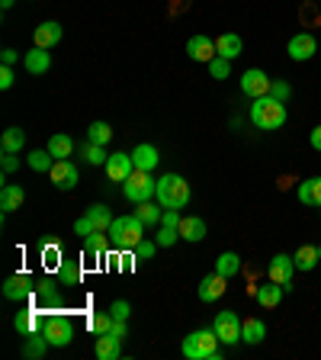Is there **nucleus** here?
I'll use <instances>...</instances> for the list:
<instances>
[{"instance_id": "19", "label": "nucleus", "mask_w": 321, "mask_h": 360, "mask_svg": "<svg viewBox=\"0 0 321 360\" xmlns=\"http://www.w3.org/2000/svg\"><path fill=\"white\" fill-rule=\"evenodd\" d=\"M39 319H42V309H39V305H29V309H23V312L13 315V328H17L19 334H32V332L42 328Z\"/></svg>"}, {"instance_id": "4", "label": "nucleus", "mask_w": 321, "mask_h": 360, "mask_svg": "<svg viewBox=\"0 0 321 360\" xmlns=\"http://www.w3.org/2000/svg\"><path fill=\"white\" fill-rule=\"evenodd\" d=\"M180 351L186 360H219V334L215 328H200V332L186 334Z\"/></svg>"}, {"instance_id": "52", "label": "nucleus", "mask_w": 321, "mask_h": 360, "mask_svg": "<svg viewBox=\"0 0 321 360\" xmlns=\"http://www.w3.org/2000/svg\"><path fill=\"white\" fill-rule=\"evenodd\" d=\"M17 58H19L17 48H3V52H0V61H3V65H17Z\"/></svg>"}, {"instance_id": "33", "label": "nucleus", "mask_w": 321, "mask_h": 360, "mask_svg": "<svg viewBox=\"0 0 321 360\" xmlns=\"http://www.w3.org/2000/svg\"><path fill=\"white\" fill-rule=\"evenodd\" d=\"M266 338V325L260 319H248V322L241 325V341L244 344H260Z\"/></svg>"}, {"instance_id": "17", "label": "nucleus", "mask_w": 321, "mask_h": 360, "mask_svg": "<svg viewBox=\"0 0 321 360\" xmlns=\"http://www.w3.org/2000/svg\"><path fill=\"white\" fill-rule=\"evenodd\" d=\"M61 23H55V19H46V23H39L36 32H32V42H36L39 48H55L58 42H61Z\"/></svg>"}, {"instance_id": "51", "label": "nucleus", "mask_w": 321, "mask_h": 360, "mask_svg": "<svg viewBox=\"0 0 321 360\" xmlns=\"http://www.w3.org/2000/svg\"><path fill=\"white\" fill-rule=\"evenodd\" d=\"M0 167H3V174H13V171L19 167L17 155H10V151H3V161H0Z\"/></svg>"}, {"instance_id": "32", "label": "nucleus", "mask_w": 321, "mask_h": 360, "mask_svg": "<svg viewBox=\"0 0 321 360\" xmlns=\"http://www.w3.org/2000/svg\"><path fill=\"white\" fill-rule=\"evenodd\" d=\"M48 151L55 155V161H64V158L74 155V142L71 135H64V132H55L52 139H48Z\"/></svg>"}, {"instance_id": "47", "label": "nucleus", "mask_w": 321, "mask_h": 360, "mask_svg": "<svg viewBox=\"0 0 321 360\" xmlns=\"http://www.w3.org/2000/svg\"><path fill=\"white\" fill-rule=\"evenodd\" d=\"M110 312H113V319H119V322H126L128 312H132V305H128L126 299H116V303L110 305Z\"/></svg>"}, {"instance_id": "46", "label": "nucleus", "mask_w": 321, "mask_h": 360, "mask_svg": "<svg viewBox=\"0 0 321 360\" xmlns=\"http://www.w3.org/2000/svg\"><path fill=\"white\" fill-rule=\"evenodd\" d=\"M74 231H77V235H81V238H87V235H93V231H97V225H93V222H90V216L84 213L81 219L74 222Z\"/></svg>"}, {"instance_id": "42", "label": "nucleus", "mask_w": 321, "mask_h": 360, "mask_svg": "<svg viewBox=\"0 0 321 360\" xmlns=\"http://www.w3.org/2000/svg\"><path fill=\"white\" fill-rule=\"evenodd\" d=\"M113 322H116V319H113V312L90 315V332H93V334H106V332L113 328Z\"/></svg>"}, {"instance_id": "49", "label": "nucleus", "mask_w": 321, "mask_h": 360, "mask_svg": "<svg viewBox=\"0 0 321 360\" xmlns=\"http://www.w3.org/2000/svg\"><path fill=\"white\" fill-rule=\"evenodd\" d=\"M180 209H164V216H161V225H171V229H180Z\"/></svg>"}, {"instance_id": "29", "label": "nucleus", "mask_w": 321, "mask_h": 360, "mask_svg": "<svg viewBox=\"0 0 321 360\" xmlns=\"http://www.w3.org/2000/svg\"><path fill=\"white\" fill-rule=\"evenodd\" d=\"M23 145H26V132L19 129V126H10V129H3V139H0V148H3V151H10V155H19V151H23Z\"/></svg>"}, {"instance_id": "30", "label": "nucleus", "mask_w": 321, "mask_h": 360, "mask_svg": "<svg viewBox=\"0 0 321 360\" xmlns=\"http://www.w3.org/2000/svg\"><path fill=\"white\" fill-rule=\"evenodd\" d=\"M180 238L202 241V238H206V222H202L200 216H186V219L180 222Z\"/></svg>"}, {"instance_id": "54", "label": "nucleus", "mask_w": 321, "mask_h": 360, "mask_svg": "<svg viewBox=\"0 0 321 360\" xmlns=\"http://www.w3.org/2000/svg\"><path fill=\"white\" fill-rule=\"evenodd\" d=\"M309 142H312L315 151H321V126H315V129H312V139H309Z\"/></svg>"}, {"instance_id": "36", "label": "nucleus", "mask_w": 321, "mask_h": 360, "mask_svg": "<svg viewBox=\"0 0 321 360\" xmlns=\"http://www.w3.org/2000/svg\"><path fill=\"white\" fill-rule=\"evenodd\" d=\"M29 167L36 171V174H48L52 171V164H55V155L48 151V148H39V151H29Z\"/></svg>"}, {"instance_id": "38", "label": "nucleus", "mask_w": 321, "mask_h": 360, "mask_svg": "<svg viewBox=\"0 0 321 360\" xmlns=\"http://www.w3.org/2000/svg\"><path fill=\"white\" fill-rule=\"evenodd\" d=\"M87 216H90V222L93 225H97V231H110V225H113V219H116V216L110 213V206H90V209H87Z\"/></svg>"}, {"instance_id": "22", "label": "nucleus", "mask_w": 321, "mask_h": 360, "mask_svg": "<svg viewBox=\"0 0 321 360\" xmlns=\"http://www.w3.org/2000/svg\"><path fill=\"white\" fill-rule=\"evenodd\" d=\"M23 65H26L29 74H46L48 68H52V55H48V48H32V52H26V58H23Z\"/></svg>"}, {"instance_id": "13", "label": "nucleus", "mask_w": 321, "mask_h": 360, "mask_svg": "<svg viewBox=\"0 0 321 360\" xmlns=\"http://www.w3.org/2000/svg\"><path fill=\"white\" fill-rule=\"evenodd\" d=\"M286 52H289L293 61H309V58H315V52H318V39H315L312 32H295V36L289 39Z\"/></svg>"}, {"instance_id": "35", "label": "nucleus", "mask_w": 321, "mask_h": 360, "mask_svg": "<svg viewBox=\"0 0 321 360\" xmlns=\"http://www.w3.org/2000/svg\"><path fill=\"white\" fill-rule=\"evenodd\" d=\"M215 270H219L222 277H235V274H238L241 270V258L238 254H235V251H222L219 258H215Z\"/></svg>"}, {"instance_id": "26", "label": "nucleus", "mask_w": 321, "mask_h": 360, "mask_svg": "<svg viewBox=\"0 0 321 360\" xmlns=\"http://www.w3.org/2000/svg\"><path fill=\"white\" fill-rule=\"evenodd\" d=\"M254 296H257V303L264 305V309H276V305L283 303V287L270 280V283H264V287H257Z\"/></svg>"}, {"instance_id": "18", "label": "nucleus", "mask_w": 321, "mask_h": 360, "mask_svg": "<svg viewBox=\"0 0 321 360\" xmlns=\"http://www.w3.org/2000/svg\"><path fill=\"white\" fill-rule=\"evenodd\" d=\"M93 351H97V357L100 360H119L122 354V338H116V334H97V341H93Z\"/></svg>"}, {"instance_id": "21", "label": "nucleus", "mask_w": 321, "mask_h": 360, "mask_svg": "<svg viewBox=\"0 0 321 360\" xmlns=\"http://www.w3.org/2000/svg\"><path fill=\"white\" fill-rule=\"evenodd\" d=\"M55 277H58V283H61V287H77V283L84 280V267L77 264V260H68V258H64L61 264H58Z\"/></svg>"}, {"instance_id": "48", "label": "nucleus", "mask_w": 321, "mask_h": 360, "mask_svg": "<svg viewBox=\"0 0 321 360\" xmlns=\"http://www.w3.org/2000/svg\"><path fill=\"white\" fill-rule=\"evenodd\" d=\"M17 84V74H13V65H3L0 68V91H10Z\"/></svg>"}, {"instance_id": "44", "label": "nucleus", "mask_w": 321, "mask_h": 360, "mask_svg": "<svg viewBox=\"0 0 321 360\" xmlns=\"http://www.w3.org/2000/svg\"><path fill=\"white\" fill-rule=\"evenodd\" d=\"M180 238V229H171V225H161V231H157V248H171L174 241Z\"/></svg>"}, {"instance_id": "34", "label": "nucleus", "mask_w": 321, "mask_h": 360, "mask_svg": "<svg viewBox=\"0 0 321 360\" xmlns=\"http://www.w3.org/2000/svg\"><path fill=\"white\" fill-rule=\"evenodd\" d=\"M293 260H295V270H315V264H321L315 245H302V248L293 254Z\"/></svg>"}, {"instance_id": "23", "label": "nucleus", "mask_w": 321, "mask_h": 360, "mask_svg": "<svg viewBox=\"0 0 321 360\" xmlns=\"http://www.w3.org/2000/svg\"><path fill=\"white\" fill-rule=\"evenodd\" d=\"M46 348H52V344H48V338L42 334V328H39V332L26 334V344H23V357H26V360L46 357Z\"/></svg>"}, {"instance_id": "9", "label": "nucleus", "mask_w": 321, "mask_h": 360, "mask_svg": "<svg viewBox=\"0 0 321 360\" xmlns=\"http://www.w3.org/2000/svg\"><path fill=\"white\" fill-rule=\"evenodd\" d=\"M36 305L48 315L64 312V299H61V293H58V287L52 283V280H39L36 283Z\"/></svg>"}, {"instance_id": "53", "label": "nucleus", "mask_w": 321, "mask_h": 360, "mask_svg": "<svg viewBox=\"0 0 321 360\" xmlns=\"http://www.w3.org/2000/svg\"><path fill=\"white\" fill-rule=\"evenodd\" d=\"M110 334H116V338H126V334H128L126 322H119V319H116V322H113V328H110Z\"/></svg>"}, {"instance_id": "15", "label": "nucleus", "mask_w": 321, "mask_h": 360, "mask_svg": "<svg viewBox=\"0 0 321 360\" xmlns=\"http://www.w3.org/2000/svg\"><path fill=\"white\" fill-rule=\"evenodd\" d=\"M225 290H228V277H222L219 270H212L209 277L200 280V299L202 303H215V299H222Z\"/></svg>"}, {"instance_id": "20", "label": "nucleus", "mask_w": 321, "mask_h": 360, "mask_svg": "<svg viewBox=\"0 0 321 360\" xmlns=\"http://www.w3.org/2000/svg\"><path fill=\"white\" fill-rule=\"evenodd\" d=\"M23 200H26V190H23V187L3 184V190H0V209H3V216L17 213L19 206H23Z\"/></svg>"}, {"instance_id": "3", "label": "nucleus", "mask_w": 321, "mask_h": 360, "mask_svg": "<svg viewBox=\"0 0 321 360\" xmlns=\"http://www.w3.org/2000/svg\"><path fill=\"white\" fill-rule=\"evenodd\" d=\"M155 200L164 209H184L190 203V184H186L180 174H164L157 177V190H155Z\"/></svg>"}, {"instance_id": "43", "label": "nucleus", "mask_w": 321, "mask_h": 360, "mask_svg": "<svg viewBox=\"0 0 321 360\" xmlns=\"http://www.w3.org/2000/svg\"><path fill=\"white\" fill-rule=\"evenodd\" d=\"M106 151H103V145H93V142H87V148H84V161L87 164H106Z\"/></svg>"}, {"instance_id": "50", "label": "nucleus", "mask_w": 321, "mask_h": 360, "mask_svg": "<svg viewBox=\"0 0 321 360\" xmlns=\"http://www.w3.org/2000/svg\"><path fill=\"white\" fill-rule=\"evenodd\" d=\"M270 93H273V97H276V100H289V93H293V91H289V84H286V81H276L273 84V87H270Z\"/></svg>"}, {"instance_id": "5", "label": "nucleus", "mask_w": 321, "mask_h": 360, "mask_svg": "<svg viewBox=\"0 0 321 360\" xmlns=\"http://www.w3.org/2000/svg\"><path fill=\"white\" fill-rule=\"evenodd\" d=\"M155 190H157V180L151 177V171H132V177H128L126 184H122V193H126V200H132V203H145V200H155Z\"/></svg>"}, {"instance_id": "7", "label": "nucleus", "mask_w": 321, "mask_h": 360, "mask_svg": "<svg viewBox=\"0 0 321 360\" xmlns=\"http://www.w3.org/2000/svg\"><path fill=\"white\" fill-rule=\"evenodd\" d=\"M241 319L238 312H231V309H222L215 319H212V328H215V334H219V341L225 344V348H231V344L241 341Z\"/></svg>"}, {"instance_id": "8", "label": "nucleus", "mask_w": 321, "mask_h": 360, "mask_svg": "<svg viewBox=\"0 0 321 360\" xmlns=\"http://www.w3.org/2000/svg\"><path fill=\"white\" fill-rule=\"evenodd\" d=\"M32 293H36V280L29 274H10L3 280V299H10V303H23Z\"/></svg>"}, {"instance_id": "2", "label": "nucleus", "mask_w": 321, "mask_h": 360, "mask_svg": "<svg viewBox=\"0 0 321 360\" xmlns=\"http://www.w3.org/2000/svg\"><path fill=\"white\" fill-rule=\"evenodd\" d=\"M145 222L138 219L135 213L132 216H116L113 219V225H110V245H113V251H119V248H135L138 241L145 238Z\"/></svg>"}, {"instance_id": "37", "label": "nucleus", "mask_w": 321, "mask_h": 360, "mask_svg": "<svg viewBox=\"0 0 321 360\" xmlns=\"http://www.w3.org/2000/svg\"><path fill=\"white\" fill-rule=\"evenodd\" d=\"M135 216L142 222H145V225H161V216H164V206L161 203H151V200H145V203H138L135 206Z\"/></svg>"}, {"instance_id": "39", "label": "nucleus", "mask_w": 321, "mask_h": 360, "mask_svg": "<svg viewBox=\"0 0 321 360\" xmlns=\"http://www.w3.org/2000/svg\"><path fill=\"white\" fill-rule=\"evenodd\" d=\"M113 264H116V270H119V274H132V270H135V264H138L135 248H119V251H116V260H113Z\"/></svg>"}, {"instance_id": "27", "label": "nucleus", "mask_w": 321, "mask_h": 360, "mask_svg": "<svg viewBox=\"0 0 321 360\" xmlns=\"http://www.w3.org/2000/svg\"><path fill=\"white\" fill-rule=\"evenodd\" d=\"M132 161H135L138 171H155L157 161H161V155H157L155 145H138L135 151H132Z\"/></svg>"}, {"instance_id": "45", "label": "nucleus", "mask_w": 321, "mask_h": 360, "mask_svg": "<svg viewBox=\"0 0 321 360\" xmlns=\"http://www.w3.org/2000/svg\"><path fill=\"white\" fill-rule=\"evenodd\" d=\"M155 251H157V241H138L135 245V254H138V260H151L155 258Z\"/></svg>"}, {"instance_id": "11", "label": "nucleus", "mask_w": 321, "mask_h": 360, "mask_svg": "<svg viewBox=\"0 0 321 360\" xmlns=\"http://www.w3.org/2000/svg\"><path fill=\"white\" fill-rule=\"evenodd\" d=\"M106 177H110L113 184H126L128 177H132V171H135V161H132V151H116V155L106 158Z\"/></svg>"}, {"instance_id": "16", "label": "nucleus", "mask_w": 321, "mask_h": 360, "mask_svg": "<svg viewBox=\"0 0 321 360\" xmlns=\"http://www.w3.org/2000/svg\"><path fill=\"white\" fill-rule=\"evenodd\" d=\"M186 55L193 58V61H206V65H209L212 58L219 55V52H215V39H209V36H193L190 42H186Z\"/></svg>"}, {"instance_id": "41", "label": "nucleus", "mask_w": 321, "mask_h": 360, "mask_svg": "<svg viewBox=\"0 0 321 360\" xmlns=\"http://www.w3.org/2000/svg\"><path fill=\"white\" fill-rule=\"evenodd\" d=\"M228 74H231V61H228V58L215 55V58L209 61V77H215V81H225Z\"/></svg>"}, {"instance_id": "6", "label": "nucleus", "mask_w": 321, "mask_h": 360, "mask_svg": "<svg viewBox=\"0 0 321 360\" xmlns=\"http://www.w3.org/2000/svg\"><path fill=\"white\" fill-rule=\"evenodd\" d=\"M42 334L48 338V344H52V348H68V344H71V338H74V322L64 312L48 315L46 322H42Z\"/></svg>"}, {"instance_id": "56", "label": "nucleus", "mask_w": 321, "mask_h": 360, "mask_svg": "<svg viewBox=\"0 0 321 360\" xmlns=\"http://www.w3.org/2000/svg\"><path fill=\"white\" fill-rule=\"evenodd\" d=\"M318 258H321V245H318Z\"/></svg>"}, {"instance_id": "24", "label": "nucleus", "mask_w": 321, "mask_h": 360, "mask_svg": "<svg viewBox=\"0 0 321 360\" xmlns=\"http://www.w3.org/2000/svg\"><path fill=\"white\" fill-rule=\"evenodd\" d=\"M106 248H113L110 235H106V231H93V235H87V238H84V258H103V254H106Z\"/></svg>"}, {"instance_id": "10", "label": "nucleus", "mask_w": 321, "mask_h": 360, "mask_svg": "<svg viewBox=\"0 0 321 360\" xmlns=\"http://www.w3.org/2000/svg\"><path fill=\"white\" fill-rule=\"evenodd\" d=\"M270 87H273V81H270L266 71H260V68H248V71L241 74V93H248V97H254V100L266 97Z\"/></svg>"}, {"instance_id": "31", "label": "nucleus", "mask_w": 321, "mask_h": 360, "mask_svg": "<svg viewBox=\"0 0 321 360\" xmlns=\"http://www.w3.org/2000/svg\"><path fill=\"white\" fill-rule=\"evenodd\" d=\"M36 248H39V254H42V264H48V267H55L58 270V264H61V245L58 241H46V238H39L36 241Z\"/></svg>"}, {"instance_id": "25", "label": "nucleus", "mask_w": 321, "mask_h": 360, "mask_svg": "<svg viewBox=\"0 0 321 360\" xmlns=\"http://www.w3.org/2000/svg\"><path fill=\"white\" fill-rule=\"evenodd\" d=\"M241 48H244V42H241L238 32H225V36L215 39V52H219L222 58H228V61L241 55Z\"/></svg>"}, {"instance_id": "40", "label": "nucleus", "mask_w": 321, "mask_h": 360, "mask_svg": "<svg viewBox=\"0 0 321 360\" xmlns=\"http://www.w3.org/2000/svg\"><path fill=\"white\" fill-rule=\"evenodd\" d=\"M110 139H113V129L106 126V122H90V129H87V142H93V145H106Z\"/></svg>"}, {"instance_id": "12", "label": "nucleus", "mask_w": 321, "mask_h": 360, "mask_svg": "<svg viewBox=\"0 0 321 360\" xmlns=\"http://www.w3.org/2000/svg\"><path fill=\"white\" fill-rule=\"evenodd\" d=\"M293 274H295L293 254H276V258L270 260V267H266V277L273 280V283H280L283 290L293 287Z\"/></svg>"}, {"instance_id": "55", "label": "nucleus", "mask_w": 321, "mask_h": 360, "mask_svg": "<svg viewBox=\"0 0 321 360\" xmlns=\"http://www.w3.org/2000/svg\"><path fill=\"white\" fill-rule=\"evenodd\" d=\"M13 3H17V0H0V7H3V10H10Z\"/></svg>"}, {"instance_id": "28", "label": "nucleus", "mask_w": 321, "mask_h": 360, "mask_svg": "<svg viewBox=\"0 0 321 360\" xmlns=\"http://www.w3.org/2000/svg\"><path fill=\"white\" fill-rule=\"evenodd\" d=\"M295 196H299V203H305V206H321V177H309V180L295 190Z\"/></svg>"}, {"instance_id": "14", "label": "nucleus", "mask_w": 321, "mask_h": 360, "mask_svg": "<svg viewBox=\"0 0 321 360\" xmlns=\"http://www.w3.org/2000/svg\"><path fill=\"white\" fill-rule=\"evenodd\" d=\"M48 177H52L55 190H74V187H77V180H81L77 167L71 164V158H64V161H55V164H52V171H48Z\"/></svg>"}, {"instance_id": "1", "label": "nucleus", "mask_w": 321, "mask_h": 360, "mask_svg": "<svg viewBox=\"0 0 321 360\" xmlns=\"http://www.w3.org/2000/svg\"><path fill=\"white\" fill-rule=\"evenodd\" d=\"M251 122L257 129L264 132H273V129H283L286 126V103L276 100L273 93H266L260 100L251 103Z\"/></svg>"}]
</instances>
